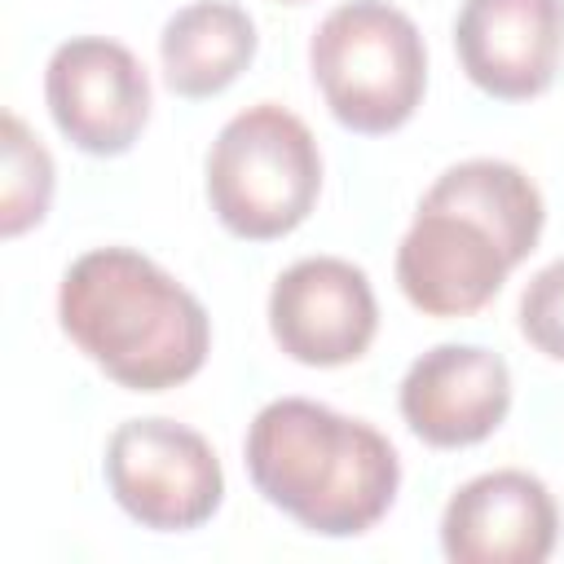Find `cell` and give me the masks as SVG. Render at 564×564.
<instances>
[{
    "label": "cell",
    "mask_w": 564,
    "mask_h": 564,
    "mask_svg": "<svg viewBox=\"0 0 564 564\" xmlns=\"http://www.w3.org/2000/svg\"><path fill=\"white\" fill-rule=\"evenodd\" d=\"M4 176H0V234L18 238L22 229L40 225L53 198V159L40 145V137L4 110Z\"/></svg>",
    "instance_id": "13"
},
{
    "label": "cell",
    "mask_w": 564,
    "mask_h": 564,
    "mask_svg": "<svg viewBox=\"0 0 564 564\" xmlns=\"http://www.w3.org/2000/svg\"><path fill=\"white\" fill-rule=\"evenodd\" d=\"M454 48L480 93L502 101L538 97L564 57V0H463Z\"/></svg>",
    "instance_id": "10"
},
{
    "label": "cell",
    "mask_w": 564,
    "mask_h": 564,
    "mask_svg": "<svg viewBox=\"0 0 564 564\" xmlns=\"http://www.w3.org/2000/svg\"><path fill=\"white\" fill-rule=\"evenodd\" d=\"M44 101L57 132L84 154H123L150 119V75L106 35H75L44 66Z\"/></svg>",
    "instance_id": "7"
},
{
    "label": "cell",
    "mask_w": 564,
    "mask_h": 564,
    "mask_svg": "<svg viewBox=\"0 0 564 564\" xmlns=\"http://www.w3.org/2000/svg\"><path fill=\"white\" fill-rule=\"evenodd\" d=\"M57 322L93 366L132 392L194 379L212 348L198 295L132 247L84 251L62 273Z\"/></svg>",
    "instance_id": "2"
},
{
    "label": "cell",
    "mask_w": 564,
    "mask_h": 564,
    "mask_svg": "<svg viewBox=\"0 0 564 564\" xmlns=\"http://www.w3.org/2000/svg\"><path fill=\"white\" fill-rule=\"evenodd\" d=\"M322 154L300 115L278 101L238 110L207 150V203L216 220L251 242L291 234L317 203Z\"/></svg>",
    "instance_id": "4"
},
{
    "label": "cell",
    "mask_w": 564,
    "mask_h": 564,
    "mask_svg": "<svg viewBox=\"0 0 564 564\" xmlns=\"http://www.w3.org/2000/svg\"><path fill=\"white\" fill-rule=\"evenodd\" d=\"M511 410V370L494 348L436 344L401 379V419L436 449H463L502 427Z\"/></svg>",
    "instance_id": "11"
},
{
    "label": "cell",
    "mask_w": 564,
    "mask_h": 564,
    "mask_svg": "<svg viewBox=\"0 0 564 564\" xmlns=\"http://www.w3.org/2000/svg\"><path fill=\"white\" fill-rule=\"evenodd\" d=\"M106 485L137 524L159 533L207 524L225 498L216 449L176 419L119 423L106 441Z\"/></svg>",
    "instance_id": "6"
},
{
    "label": "cell",
    "mask_w": 564,
    "mask_h": 564,
    "mask_svg": "<svg viewBox=\"0 0 564 564\" xmlns=\"http://www.w3.org/2000/svg\"><path fill=\"white\" fill-rule=\"evenodd\" d=\"M256 22L229 0H194L163 22L159 62L176 97H216L256 57Z\"/></svg>",
    "instance_id": "12"
},
{
    "label": "cell",
    "mask_w": 564,
    "mask_h": 564,
    "mask_svg": "<svg viewBox=\"0 0 564 564\" xmlns=\"http://www.w3.org/2000/svg\"><path fill=\"white\" fill-rule=\"evenodd\" d=\"M286 4H300V0H286Z\"/></svg>",
    "instance_id": "15"
},
{
    "label": "cell",
    "mask_w": 564,
    "mask_h": 564,
    "mask_svg": "<svg viewBox=\"0 0 564 564\" xmlns=\"http://www.w3.org/2000/svg\"><path fill=\"white\" fill-rule=\"evenodd\" d=\"M242 449L264 502L322 538L366 533L388 516L401 485V458L379 427L308 397L269 401Z\"/></svg>",
    "instance_id": "3"
},
{
    "label": "cell",
    "mask_w": 564,
    "mask_h": 564,
    "mask_svg": "<svg viewBox=\"0 0 564 564\" xmlns=\"http://www.w3.org/2000/svg\"><path fill=\"white\" fill-rule=\"evenodd\" d=\"M313 84L352 132H392L423 101L427 48L410 13L388 0L335 4L308 40Z\"/></svg>",
    "instance_id": "5"
},
{
    "label": "cell",
    "mask_w": 564,
    "mask_h": 564,
    "mask_svg": "<svg viewBox=\"0 0 564 564\" xmlns=\"http://www.w3.org/2000/svg\"><path fill=\"white\" fill-rule=\"evenodd\" d=\"M542 220V189L516 163L463 159L419 198L397 247V282L427 317H467L538 247Z\"/></svg>",
    "instance_id": "1"
},
{
    "label": "cell",
    "mask_w": 564,
    "mask_h": 564,
    "mask_svg": "<svg viewBox=\"0 0 564 564\" xmlns=\"http://www.w3.org/2000/svg\"><path fill=\"white\" fill-rule=\"evenodd\" d=\"M555 538V498L520 467L471 476L449 494L441 516V551L454 564H542Z\"/></svg>",
    "instance_id": "9"
},
{
    "label": "cell",
    "mask_w": 564,
    "mask_h": 564,
    "mask_svg": "<svg viewBox=\"0 0 564 564\" xmlns=\"http://www.w3.org/2000/svg\"><path fill=\"white\" fill-rule=\"evenodd\" d=\"M520 330L538 352L564 361V256L529 278L520 295Z\"/></svg>",
    "instance_id": "14"
},
{
    "label": "cell",
    "mask_w": 564,
    "mask_h": 564,
    "mask_svg": "<svg viewBox=\"0 0 564 564\" xmlns=\"http://www.w3.org/2000/svg\"><path fill=\"white\" fill-rule=\"evenodd\" d=\"M269 330L278 348L304 366L357 361L379 330V304L366 269L339 256L295 260L269 291Z\"/></svg>",
    "instance_id": "8"
}]
</instances>
